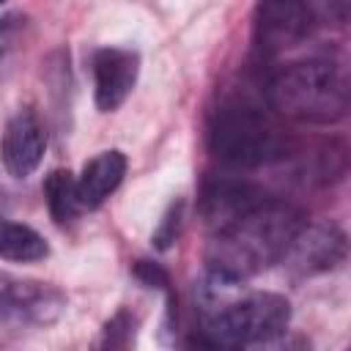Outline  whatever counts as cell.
I'll use <instances>...</instances> for the list:
<instances>
[{"instance_id":"obj_11","label":"cell","mask_w":351,"mask_h":351,"mask_svg":"<svg viewBox=\"0 0 351 351\" xmlns=\"http://www.w3.org/2000/svg\"><path fill=\"white\" fill-rule=\"evenodd\" d=\"M123 176H126V156L121 151H101L99 156L85 162L80 178H77L82 206L85 208H99L118 189Z\"/></svg>"},{"instance_id":"obj_3","label":"cell","mask_w":351,"mask_h":351,"mask_svg":"<svg viewBox=\"0 0 351 351\" xmlns=\"http://www.w3.org/2000/svg\"><path fill=\"white\" fill-rule=\"evenodd\" d=\"M208 145L214 156L233 167H261L280 159L288 148L282 132L255 107L247 104H228L217 110Z\"/></svg>"},{"instance_id":"obj_2","label":"cell","mask_w":351,"mask_h":351,"mask_svg":"<svg viewBox=\"0 0 351 351\" xmlns=\"http://www.w3.org/2000/svg\"><path fill=\"white\" fill-rule=\"evenodd\" d=\"M266 101L299 123H335L348 110V82L332 60H299L269 80Z\"/></svg>"},{"instance_id":"obj_15","label":"cell","mask_w":351,"mask_h":351,"mask_svg":"<svg viewBox=\"0 0 351 351\" xmlns=\"http://www.w3.org/2000/svg\"><path fill=\"white\" fill-rule=\"evenodd\" d=\"M134 340V321L129 318L126 310L115 313V318L107 321L104 326V343L107 346H129Z\"/></svg>"},{"instance_id":"obj_14","label":"cell","mask_w":351,"mask_h":351,"mask_svg":"<svg viewBox=\"0 0 351 351\" xmlns=\"http://www.w3.org/2000/svg\"><path fill=\"white\" fill-rule=\"evenodd\" d=\"M181 217H184V203H181V200L170 203V208L165 211L159 228L154 230V247H156V250H170V247H173V241H176L178 233H181V222H184Z\"/></svg>"},{"instance_id":"obj_6","label":"cell","mask_w":351,"mask_h":351,"mask_svg":"<svg viewBox=\"0 0 351 351\" xmlns=\"http://www.w3.org/2000/svg\"><path fill=\"white\" fill-rule=\"evenodd\" d=\"M313 27V8L307 0H258L255 38L263 52H282L302 44Z\"/></svg>"},{"instance_id":"obj_17","label":"cell","mask_w":351,"mask_h":351,"mask_svg":"<svg viewBox=\"0 0 351 351\" xmlns=\"http://www.w3.org/2000/svg\"><path fill=\"white\" fill-rule=\"evenodd\" d=\"M134 277H137L143 285H148V288H167V285H170L167 271H165L159 263H154V261H137Z\"/></svg>"},{"instance_id":"obj_16","label":"cell","mask_w":351,"mask_h":351,"mask_svg":"<svg viewBox=\"0 0 351 351\" xmlns=\"http://www.w3.org/2000/svg\"><path fill=\"white\" fill-rule=\"evenodd\" d=\"M22 30H25V16H19V14H8V16L0 19V60L16 47Z\"/></svg>"},{"instance_id":"obj_4","label":"cell","mask_w":351,"mask_h":351,"mask_svg":"<svg viewBox=\"0 0 351 351\" xmlns=\"http://www.w3.org/2000/svg\"><path fill=\"white\" fill-rule=\"evenodd\" d=\"M291 304L280 293H236L230 302L203 315V332L214 346H250L266 343L285 332Z\"/></svg>"},{"instance_id":"obj_8","label":"cell","mask_w":351,"mask_h":351,"mask_svg":"<svg viewBox=\"0 0 351 351\" xmlns=\"http://www.w3.org/2000/svg\"><path fill=\"white\" fill-rule=\"evenodd\" d=\"M137 71H140V58L132 49H99L93 55V99L96 107L101 112H112L118 110L134 82H137Z\"/></svg>"},{"instance_id":"obj_5","label":"cell","mask_w":351,"mask_h":351,"mask_svg":"<svg viewBox=\"0 0 351 351\" xmlns=\"http://www.w3.org/2000/svg\"><path fill=\"white\" fill-rule=\"evenodd\" d=\"M63 310L66 296L60 288L0 271V324L11 329L49 326L60 318Z\"/></svg>"},{"instance_id":"obj_9","label":"cell","mask_w":351,"mask_h":351,"mask_svg":"<svg viewBox=\"0 0 351 351\" xmlns=\"http://www.w3.org/2000/svg\"><path fill=\"white\" fill-rule=\"evenodd\" d=\"M47 137L33 112H19L3 132V162L14 178H27L44 159Z\"/></svg>"},{"instance_id":"obj_12","label":"cell","mask_w":351,"mask_h":351,"mask_svg":"<svg viewBox=\"0 0 351 351\" xmlns=\"http://www.w3.org/2000/svg\"><path fill=\"white\" fill-rule=\"evenodd\" d=\"M47 252L49 247L41 233H36L27 225L0 217V258L16 261V263H33V261L47 258Z\"/></svg>"},{"instance_id":"obj_1","label":"cell","mask_w":351,"mask_h":351,"mask_svg":"<svg viewBox=\"0 0 351 351\" xmlns=\"http://www.w3.org/2000/svg\"><path fill=\"white\" fill-rule=\"evenodd\" d=\"M302 225L304 214L299 208L266 197L263 203L214 230L206 250V263L211 271L244 280L269 269L271 263H280Z\"/></svg>"},{"instance_id":"obj_10","label":"cell","mask_w":351,"mask_h":351,"mask_svg":"<svg viewBox=\"0 0 351 351\" xmlns=\"http://www.w3.org/2000/svg\"><path fill=\"white\" fill-rule=\"evenodd\" d=\"M269 195L261 192L252 184H241V181H217L208 184L203 192V217L206 222L217 230L222 225H228L230 219L241 217L244 211H250L252 206L263 203Z\"/></svg>"},{"instance_id":"obj_13","label":"cell","mask_w":351,"mask_h":351,"mask_svg":"<svg viewBox=\"0 0 351 351\" xmlns=\"http://www.w3.org/2000/svg\"><path fill=\"white\" fill-rule=\"evenodd\" d=\"M44 197H47V206H49V214L58 225H66L71 222L82 206L80 200V189H77V178L69 173V170H52L44 181Z\"/></svg>"},{"instance_id":"obj_18","label":"cell","mask_w":351,"mask_h":351,"mask_svg":"<svg viewBox=\"0 0 351 351\" xmlns=\"http://www.w3.org/2000/svg\"><path fill=\"white\" fill-rule=\"evenodd\" d=\"M0 3H3V0H0Z\"/></svg>"},{"instance_id":"obj_7","label":"cell","mask_w":351,"mask_h":351,"mask_svg":"<svg viewBox=\"0 0 351 351\" xmlns=\"http://www.w3.org/2000/svg\"><path fill=\"white\" fill-rule=\"evenodd\" d=\"M346 258V236L335 225H302V230L293 236L288 252L282 255V263L296 277H313L321 271L335 269Z\"/></svg>"}]
</instances>
